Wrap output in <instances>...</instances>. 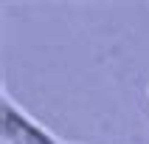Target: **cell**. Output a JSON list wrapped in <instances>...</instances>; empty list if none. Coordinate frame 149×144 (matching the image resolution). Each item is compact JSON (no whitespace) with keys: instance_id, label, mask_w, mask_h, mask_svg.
Masks as SVG:
<instances>
[{"instance_id":"cell-1","label":"cell","mask_w":149,"mask_h":144,"mask_svg":"<svg viewBox=\"0 0 149 144\" xmlns=\"http://www.w3.org/2000/svg\"><path fill=\"white\" fill-rule=\"evenodd\" d=\"M3 144H62L42 124H37L8 93H3Z\"/></svg>"}]
</instances>
